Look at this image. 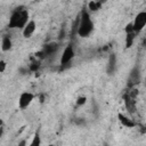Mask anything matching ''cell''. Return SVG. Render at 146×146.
Here are the masks:
<instances>
[{
  "instance_id": "obj_1",
  "label": "cell",
  "mask_w": 146,
  "mask_h": 146,
  "mask_svg": "<svg viewBox=\"0 0 146 146\" xmlns=\"http://www.w3.org/2000/svg\"><path fill=\"white\" fill-rule=\"evenodd\" d=\"M29 10L24 6H19L14 9V11L10 15L8 27L10 29H24V26L29 22Z\"/></svg>"
},
{
  "instance_id": "obj_2",
  "label": "cell",
  "mask_w": 146,
  "mask_h": 146,
  "mask_svg": "<svg viewBox=\"0 0 146 146\" xmlns=\"http://www.w3.org/2000/svg\"><path fill=\"white\" fill-rule=\"evenodd\" d=\"M92 31H94V22L89 15V11L87 9H83L79 16L76 34L81 38H87L92 33Z\"/></svg>"
},
{
  "instance_id": "obj_3",
  "label": "cell",
  "mask_w": 146,
  "mask_h": 146,
  "mask_svg": "<svg viewBox=\"0 0 146 146\" xmlns=\"http://www.w3.org/2000/svg\"><path fill=\"white\" fill-rule=\"evenodd\" d=\"M74 56H75L74 48H73V46L70 43V44H67V46L64 48V50H63V52H62V55H60V60H59L60 66H62V67H65L67 64L71 63V60L74 58Z\"/></svg>"
},
{
  "instance_id": "obj_4",
  "label": "cell",
  "mask_w": 146,
  "mask_h": 146,
  "mask_svg": "<svg viewBox=\"0 0 146 146\" xmlns=\"http://www.w3.org/2000/svg\"><path fill=\"white\" fill-rule=\"evenodd\" d=\"M132 25H133V31L136 34H138L139 32L143 31V29L146 26V11H140L136 15L133 22H132Z\"/></svg>"
},
{
  "instance_id": "obj_5",
  "label": "cell",
  "mask_w": 146,
  "mask_h": 146,
  "mask_svg": "<svg viewBox=\"0 0 146 146\" xmlns=\"http://www.w3.org/2000/svg\"><path fill=\"white\" fill-rule=\"evenodd\" d=\"M34 99V95L30 91H24L19 95V98H18V107L21 110H25L26 107H29L31 105V103L33 102Z\"/></svg>"
},
{
  "instance_id": "obj_6",
  "label": "cell",
  "mask_w": 146,
  "mask_h": 146,
  "mask_svg": "<svg viewBox=\"0 0 146 146\" xmlns=\"http://www.w3.org/2000/svg\"><path fill=\"white\" fill-rule=\"evenodd\" d=\"M140 81V72H139V68L137 66H135L130 74H129V78H128V87L129 88H133L137 83H139Z\"/></svg>"
},
{
  "instance_id": "obj_7",
  "label": "cell",
  "mask_w": 146,
  "mask_h": 146,
  "mask_svg": "<svg viewBox=\"0 0 146 146\" xmlns=\"http://www.w3.org/2000/svg\"><path fill=\"white\" fill-rule=\"evenodd\" d=\"M116 55L115 54H110L108 59H107V65H106V73L108 75H113L114 72L116 71Z\"/></svg>"
},
{
  "instance_id": "obj_8",
  "label": "cell",
  "mask_w": 146,
  "mask_h": 146,
  "mask_svg": "<svg viewBox=\"0 0 146 146\" xmlns=\"http://www.w3.org/2000/svg\"><path fill=\"white\" fill-rule=\"evenodd\" d=\"M57 50H58V43H56V42H50V43H48V44H46V46L43 47V49L41 50L40 54L42 55V57H48V56L54 55Z\"/></svg>"
},
{
  "instance_id": "obj_9",
  "label": "cell",
  "mask_w": 146,
  "mask_h": 146,
  "mask_svg": "<svg viewBox=\"0 0 146 146\" xmlns=\"http://www.w3.org/2000/svg\"><path fill=\"white\" fill-rule=\"evenodd\" d=\"M35 29H36V24L33 19H30L27 22V24L24 26V29L22 30V33H23V36L24 38H31L32 34L35 32Z\"/></svg>"
},
{
  "instance_id": "obj_10",
  "label": "cell",
  "mask_w": 146,
  "mask_h": 146,
  "mask_svg": "<svg viewBox=\"0 0 146 146\" xmlns=\"http://www.w3.org/2000/svg\"><path fill=\"white\" fill-rule=\"evenodd\" d=\"M117 119H119L120 123H121L123 127H125V128H133V127H136V124H137L133 120L129 119L128 116H125V115L122 114V113H119V114H117Z\"/></svg>"
},
{
  "instance_id": "obj_11",
  "label": "cell",
  "mask_w": 146,
  "mask_h": 146,
  "mask_svg": "<svg viewBox=\"0 0 146 146\" xmlns=\"http://www.w3.org/2000/svg\"><path fill=\"white\" fill-rule=\"evenodd\" d=\"M11 46H13V42H11L10 36L9 35H3L2 41H1V49H2V51H8L9 49H11Z\"/></svg>"
},
{
  "instance_id": "obj_12",
  "label": "cell",
  "mask_w": 146,
  "mask_h": 146,
  "mask_svg": "<svg viewBox=\"0 0 146 146\" xmlns=\"http://www.w3.org/2000/svg\"><path fill=\"white\" fill-rule=\"evenodd\" d=\"M102 5L103 3L100 1H98V0H91L88 3V9L90 11H97V10H99L102 8Z\"/></svg>"
},
{
  "instance_id": "obj_13",
  "label": "cell",
  "mask_w": 146,
  "mask_h": 146,
  "mask_svg": "<svg viewBox=\"0 0 146 146\" xmlns=\"http://www.w3.org/2000/svg\"><path fill=\"white\" fill-rule=\"evenodd\" d=\"M135 36H136V33L132 32V33H127L125 34V47L127 48H130L133 43V40H135Z\"/></svg>"
},
{
  "instance_id": "obj_14",
  "label": "cell",
  "mask_w": 146,
  "mask_h": 146,
  "mask_svg": "<svg viewBox=\"0 0 146 146\" xmlns=\"http://www.w3.org/2000/svg\"><path fill=\"white\" fill-rule=\"evenodd\" d=\"M40 144H41L40 135H39V132H35V133H34V136H33V139H32V141L30 143V145H31V146H39Z\"/></svg>"
},
{
  "instance_id": "obj_15",
  "label": "cell",
  "mask_w": 146,
  "mask_h": 146,
  "mask_svg": "<svg viewBox=\"0 0 146 146\" xmlns=\"http://www.w3.org/2000/svg\"><path fill=\"white\" fill-rule=\"evenodd\" d=\"M39 67H40V63L35 60V62H33L32 64H30V66H29V71H31V72H35Z\"/></svg>"
},
{
  "instance_id": "obj_16",
  "label": "cell",
  "mask_w": 146,
  "mask_h": 146,
  "mask_svg": "<svg viewBox=\"0 0 146 146\" xmlns=\"http://www.w3.org/2000/svg\"><path fill=\"white\" fill-rule=\"evenodd\" d=\"M87 103V98L84 97V96H80L78 99H76V105L78 106H82V105H84Z\"/></svg>"
},
{
  "instance_id": "obj_17",
  "label": "cell",
  "mask_w": 146,
  "mask_h": 146,
  "mask_svg": "<svg viewBox=\"0 0 146 146\" xmlns=\"http://www.w3.org/2000/svg\"><path fill=\"white\" fill-rule=\"evenodd\" d=\"M124 32H125V34H127V33H132V32H135V31H133V25H132V23H128V24L125 25Z\"/></svg>"
},
{
  "instance_id": "obj_18",
  "label": "cell",
  "mask_w": 146,
  "mask_h": 146,
  "mask_svg": "<svg viewBox=\"0 0 146 146\" xmlns=\"http://www.w3.org/2000/svg\"><path fill=\"white\" fill-rule=\"evenodd\" d=\"M5 70H6V62H5L3 59H1V60H0V72L3 73Z\"/></svg>"
},
{
  "instance_id": "obj_19",
  "label": "cell",
  "mask_w": 146,
  "mask_h": 146,
  "mask_svg": "<svg viewBox=\"0 0 146 146\" xmlns=\"http://www.w3.org/2000/svg\"><path fill=\"white\" fill-rule=\"evenodd\" d=\"M18 145H19V146H23V145H25V141H21Z\"/></svg>"
},
{
  "instance_id": "obj_20",
  "label": "cell",
  "mask_w": 146,
  "mask_h": 146,
  "mask_svg": "<svg viewBox=\"0 0 146 146\" xmlns=\"http://www.w3.org/2000/svg\"><path fill=\"white\" fill-rule=\"evenodd\" d=\"M98 1H100V2H102V3H103V2H105V1H106V0H98Z\"/></svg>"
}]
</instances>
